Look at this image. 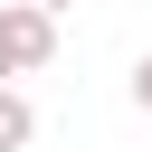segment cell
<instances>
[{
	"mask_svg": "<svg viewBox=\"0 0 152 152\" xmlns=\"http://www.w3.org/2000/svg\"><path fill=\"white\" fill-rule=\"evenodd\" d=\"M48 57H57V19L28 10V0H0V86L10 76H38Z\"/></svg>",
	"mask_w": 152,
	"mask_h": 152,
	"instance_id": "obj_1",
	"label": "cell"
},
{
	"mask_svg": "<svg viewBox=\"0 0 152 152\" xmlns=\"http://www.w3.org/2000/svg\"><path fill=\"white\" fill-rule=\"evenodd\" d=\"M28 142H38V104L19 86H0V152H28Z\"/></svg>",
	"mask_w": 152,
	"mask_h": 152,
	"instance_id": "obj_2",
	"label": "cell"
},
{
	"mask_svg": "<svg viewBox=\"0 0 152 152\" xmlns=\"http://www.w3.org/2000/svg\"><path fill=\"white\" fill-rule=\"evenodd\" d=\"M124 95H133V114H152V48L133 57V76H124Z\"/></svg>",
	"mask_w": 152,
	"mask_h": 152,
	"instance_id": "obj_3",
	"label": "cell"
},
{
	"mask_svg": "<svg viewBox=\"0 0 152 152\" xmlns=\"http://www.w3.org/2000/svg\"><path fill=\"white\" fill-rule=\"evenodd\" d=\"M28 10H48V19H57V10H76V0H28Z\"/></svg>",
	"mask_w": 152,
	"mask_h": 152,
	"instance_id": "obj_4",
	"label": "cell"
}]
</instances>
